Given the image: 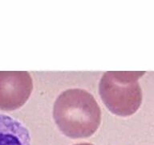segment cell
<instances>
[{
  "label": "cell",
  "instance_id": "3957f363",
  "mask_svg": "<svg viewBox=\"0 0 154 145\" xmlns=\"http://www.w3.org/2000/svg\"><path fill=\"white\" fill-rule=\"evenodd\" d=\"M33 89L31 74L26 71H0V110L14 111L28 100Z\"/></svg>",
  "mask_w": 154,
  "mask_h": 145
},
{
  "label": "cell",
  "instance_id": "277c9868",
  "mask_svg": "<svg viewBox=\"0 0 154 145\" xmlns=\"http://www.w3.org/2000/svg\"><path fill=\"white\" fill-rule=\"evenodd\" d=\"M0 145H31L28 129L16 118L0 114Z\"/></svg>",
  "mask_w": 154,
  "mask_h": 145
},
{
  "label": "cell",
  "instance_id": "5b68a950",
  "mask_svg": "<svg viewBox=\"0 0 154 145\" xmlns=\"http://www.w3.org/2000/svg\"><path fill=\"white\" fill-rule=\"evenodd\" d=\"M75 145H93L91 143H78V144H75Z\"/></svg>",
  "mask_w": 154,
  "mask_h": 145
},
{
  "label": "cell",
  "instance_id": "7a4b0ae2",
  "mask_svg": "<svg viewBox=\"0 0 154 145\" xmlns=\"http://www.w3.org/2000/svg\"><path fill=\"white\" fill-rule=\"evenodd\" d=\"M145 72L108 71L99 85V92L108 110L119 116H129L142 102V90L138 80Z\"/></svg>",
  "mask_w": 154,
  "mask_h": 145
},
{
  "label": "cell",
  "instance_id": "6da1fadb",
  "mask_svg": "<svg viewBox=\"0 0 154 145\" xmlns=\"http://www.w3.org/2000/svg\"><path fill=\"white\" fill-rule=\"evenodd\" d=\"M53 117L65 135L80 139L89 137L97 130L101 122V111L90 93L81 89H69L55 100Z\"/></svg>",
  "mask_w": 154,
  "mask_h": 145
}]
</instances>
